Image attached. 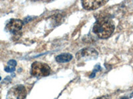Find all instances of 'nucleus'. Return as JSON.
Instances as JSON below:
<instances>
[{
  "instance_id": "6",
  "label": "nucleus",
  "mask_w": 133,
  "mask_h": 99,
  "mask_svg": "<svg viewBox=\"0 0 133 99\" xmlns=\"http://www.w3.org/2000/svg\"><path fill=\"white\" fill-rule=\"evenodd\" d=\"M23 26V22L19 19H11L7 24L5 29L9 32L16 34L19 31Z\"/></svg>"
},
{
  "instance_id": "2",
  "label": "nucleus",
  "mask_w": 133,
  "mask_h": 99,
  "mask_svg": "<svg viewBox=\"0 0 133 99\" xmlns=\"http://www.w3.org/2000/svg\"><path fill=\"white\" fill-rule=\"evenodd\" d=\"M51 73V68L47 63L39 62H33L31 68V75L35 77H43Z\"/></svg>"
},
{
  "instance_id": "12",
  "label": "nucleus",
  "mask_w": 133,
  "mask_h": 99,
  "mask_svg": "<svg viewBox=\"0 0 133 99\" xmlns=\"http://www.w3.org/2000/svg\"><path fill=\"white\" fill-rule=\"evenodd\" d=\"M1 80H2V77H0V81H1Z\"/></svg>"
},
{
  "instance_id": "8",
  "label": "nucleus",
  "mask_w": 133,
  "mask_h": 99,
  "mask_svg": "<svg viewBox=\"0 0 133 99\" xmlns=\"http://www.w3.org/2000/svg\"><path fill=\"white\" fill-rule=\"evenodd\" d=\"M15 68L14 67H11V66L8 65V67H5V71L8 73H13L14 71H15Z\"/></svg>"
},
{
  "instance_id": "5",
  "label": "nucleus",
  "mask_w": 133,
  "mask_h": 99,
  "mask_svg": "<svg viewBox=\"0 0 133 99\" xmlns=\"http://www.w3.org/2000/svg\"><path fill=\"white\" fill-rule=\"evenodd\" d=\"M109 0H82L83 7L87 10H94L106 4Z\"/></svg>"
},
{
  "instance_id": "7",
  "label": "nucleus",
  "mask_w": 133,
  "mask_h": 99,
  "mask_svg": "<svg viewBox=\"0 0 133 99\" xmlns=\"http://www.w3.org/2000/svg\"><path fill=\"white\" fill-rule=\"evenodd\" d=\"M73 59V56L69 53H63V54H59L55 57L56 62L58 63H66L70 62Z\"/></svg>"
},
{
  "instance_id": "9",
  "label": "nucleus",
  "mask_w": 133,
  "mask_h": 99,
  "mask_svg": "<svg viewBox=\"0 0 133 99\" xmlns=\"http://www.w3.org/2000/svg\"><path fill=\"white\" fill-rule=\"evenodd\" d=\"M8 64L9 66H11V67H14V68H15V66L17 65V62L14 60H11L8 62Z\"/></svg>"
},
{
  "instance_id": "13",
  "label": "nucleus",
  "mask_w": 133,
  "mask_h": 99,
  "mask_svg": "<svg viewBox=\"0 0 133 99\" xmlns=\"http://www.w3.org/2000/svg\"><path fill=\"white\" fill-rule=\"evenodd\" d=\"M132 95H133V93H132V95H131V96H132Z\"/></svg>"
},
{
  "instance_id": "4",
  "label": "nucleus",
  "mask_w": 133,
  "mask_h": 99,
  "mask_svg": "<svg viewBox=\"0 0 133 99\" xmlns=\"http://www.w3.org/2000/svg\"><path fill=\"white\" fill-rule=\"evenodd\" d=\"M27 91L23 85H16L11 88L8 93V99H25Z\"/></svg>"
},
{
  "instance_id": "3",
  "label": "nucleus",
  "mask_w": 133,
  "mask_h": 99,
  "mask_svg": "<svg viewBox=\"0 0 133 99\" xmlns=\"http://www.w3.org/2000/svg\"><path fill=\"white\" fill-rule=\"evenodd\" d=\"M98 52L92 48H85L79 50L76 54V57L80 61H89L92 60L98 57Z\"/></svg>"
},
{
  "instance_id": "1",
  "label": "nucleus",
  "mask_w": 133,
  "mask_h": 99,
  "mask_svg": "<svg viewBox=\"0 0 133 99\" xmlns=\"http://www.w3.org/2000/svg\"><path fill=\"white\" fill-rule=\"evenodd\" d=\"M115 27L113 21L108 17H102L96 21L93 26V32L102 39H106L110 37Z\"/></svg>"
},
{
  "instance_id": "10",
  "label": "nucleus",
  "mask_w": 133,
  "mask_h": 99,
  "mask_svg": "<svg viewBox=\"0 0 133 99\" xmlns=\"http://www.w3.org/2000/svg\"><path fill=\"white\" fill-rule=\"evenodd\" d=\"M100 69H101V66H100V65L98 64L95 66V69H94V70L92 72L95 73H97V71H98Z\"/></svg>"
},
{
  "instance_id": "11",
  "label": "nucleus",
  "mask_w": 133,
  "mask_h": 99,
  "mask_svg": "<svg viewBox=\"0 0 133 99\" xmlns=\"http://www.w3.org/2000/svg\"><path fill=\"white\" fill-rule=\"evenodd\" d=\"M97 99H111V98H110V96H108V95H106V96H101V97L98 98Z\"/></svg>"
}]
</instances>
